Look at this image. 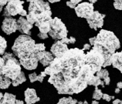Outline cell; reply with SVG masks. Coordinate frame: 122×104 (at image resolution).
Segmentation results:
<instances>
[{"label": "cell", "mask_w": 122, "mask_h": 104, "mask_svg": "<svg viewBox=\"0 0 122 104\" xmlns=\"http://www.w3.org/2000/svg\"><path fill=\"white\" fill-rule=\"evenodd\" d=\"M85 53L77 48L69 49L62 56L54 58L44 72L48 82L59 94L73 95L81 93L88 86L97 71L85 62Z\"/></svg>", "instance_id": "cell-1"}, {"label": "cell", "mask_w": 122, "mask_h": 104, "mask_svg": "<svg viewBox=\"0 0 122 104\" xmlns=\"http://www.w3.org/2000/svg\"><path fill=\"white\" fill-rule=\"evenodd\" d=\"M43 43L36 44L30 35H21L16 38L12 50L14 55L20 59V65L25 69H36L38 66L37 55L40 52L45 51Z\"/></svg>", "instance_id": "cell-2"}, {"label": "cell", "mask_w": 122, "mask_h": 104, "mask_svg": "<svg viewBox=\"0 0 122 104\" xmlns=\"http://www.w3.org/2000/svg\"><path fill=\"white\" fill-rule=\"evenodd\" d=\"M94 46L98 48L104 56L105 63L103 67L111 66V57L121 47L120 41L113 32L102 30L96 36Z\"/></svg>", "instance_id": "cell-3"}, {"label": "cell", "mask_w": 122, "mask_h": 104, "mask_svg": "<svg viewBox=\"0 0 122 104\" xmlns=\"http://www.w3.org/2000/svg\"><path fill=\"white\" fill-rule=\"evenodd\" d=\"M2 58L5 60V65L3 66L2 75L8 77L12 81L15 80L22 73L20 61L10 53H5Z\"/></svg>", "instance_id": "cell-4"}, {"label": "cell", "mask_w": 122, "mask_h": 104, "mask_svg": "<svg viewBox=\"0 0 122 104\" xmlns=\"http://www.w3.org/2000/svg\"><path fill=\"white\" fill-rule=\"evenodd\" d=\"M29 12L26 15V20L33 25L36 23L37 16L46 11L51 10L50 5L48 2L40 1V0H33L29 1Z\"/></svg>", "instance_id": "cell-5"}, {"label": "cell", "mask_w": 122, "mask_h": 104, "mask_svg": "<svg viewBox=\"0 0 122 104\" xmlns=\"http://www.w3.org/2000/svg\"><path fill=\"white\" fill-rule=\"evenodd\" d=\"M85 62L86 64L94 67L97 73L104 66L105 59L102 52L98 48L93 46L90 52L85 54Z\"/></svg>", "instance_id": "cell-6"}, {"label": "cell", "mask_w": 122, "mask_h": 104, "mask_svg": "<svg viewBox=\"0 0 122 104\" xmlns=\"http://www.w3.org/2000/svg\"><path fill=\"white\" fill-rule=\"evenodd\" d=\"M67 34L68 31L62 20L58 17L53 18L50 22V31L49 32L50 36L53 40L59 41L66 38Z\"/></svg>", "instance_id": "cell-7"}, {"label": "cell", "mask_w": 122, "mask_h": 104, "mask_svg": "<svg viewBox=\"0 0 122 104\" xmlns=\"http://www.w3.org/2000/svg\"><path fill=\"white\" fill-rule=\"evenodd\" d=\"M23 1H9L4 9L3 15L5 17H12L20 14L21 16H26L27 12L23 9Z\"/></svg>", "instance_id": "cell-8"}, {"label": "cell", "mask_w": 122, "mask_h": 104, "mask_svg": "<svg viewBox=\"0 0 122 104\" xmlns=\"http://www.w3.org/2000/svg\"><path fill=\"white\" fill-rule=\"evenodd\" d=\"M76 15L80 18H84L86 19L91 17L94 12V5L89 2H81L74 9Z\"/></svg>", "instance_id": "cell-9"}, {"label": "cell", "mask_w": 122, "mask_h": 104, "mask_svg": "<svg viewBox=\"0 0 122 104\" xmlns=\"http://www.w3.org/2000/svg\"><path fill=\"white\" fill-rule=\"evenodd\" d=\"M105 17L104 14L100 13L98 11H94V14L92 15L91 17L86 19V22L89 25L90 28L92 30H97V29L101 28L104 25V18Z\"/></svg>", "instance_id": "cell-10"}, {"label": "cell", "mask_w": 122, "mask_h": 104, "mask_svg": "<svg viewBox=\"0 0 122 104\" xmlns=\"http://www.w3.org/2000/svg\"><path fill=\"white\" fill-rule=\"evenodd\" d=\"M2 30L6 35H11L17 30V20L12 17H5L2 21Z\"/></svg>", "instance_id": "cell-11"}, {"label": "cell", "mask_w": 122, "mask_h": 104, "mask_svg": "<svg viewBox=\"0 0 122 104\" xmlns=\"http://www.w3.org/2000/svg\"><path fill=\"white\" fill-rule=\"evenodd\" d=\"M33 25L30 23L26 19L22 16H20L17 20V30L20 31L22 35H31V30L33 29Z\"/></svg>", "instance_id": "cell-12"}, {"label": "cell", "mask_w": 122, "mask_h": 104, "mask_svg": "<svg viewBox=\"0 0 122 104\" xmlns=\"http://www.w3.org/2000/svg\"><path fill=\"white\" fill-rule=\"evenodd\" d=\"M68 50L69 49H68V46H67V45L63 43L60 40H59V41L55 42V43L53 44V45L51 46L50 51H51V53L53 54V56H55V58H57V57H60V56H62V55Z\"/></svg>", "instance_id": "cell-13"}, {"label": "cell", "mask_w": 122, "mask_h": 104, "mask_svg": "<svg viewBox=\"0 0 122 104\" xmlns=\"http://www.w3.org/2000/svg\"><path fill=\"white\" fill-rule=\"evenodd\" d=\"M37 59L38 61L43 65V66L47 67L49 66L50 63H52L54 59V57L53 56V54L47 51H43L40 52L37 55Z\"/></svg>", "instance_id": "cell-14"}, {"label": "cell", "mask_w": 122, "mask_h": 104, "mask_svg": "<svg viewBox=\"0 0 122 104\" xmlns=\"http://www.w3.org/2000/svg\"><path fill=\"white\" fill-rule=\"evenodd\" d=\"M25 101L26 104H34L40 101V99L36 95V92L34 89L28 88L24 93Z\"/></svg>", "instance_id": "cell-15"}, {"label": "cell", "mask_w": 122, "mask_h": 104, "mask_svg": "<svg viewBox=\"0 0 122 104\" xmlns=\"http://www.w3.org/2000/svg\"><path fill=\"white\" fill-rule=\"evenodd\" d=\"M111 63L114 68H116L122 73V50L112 55L111 57Z\"/></svg>", "instance_id": "cell-16"}, {"label": "cell", "mask_w": 122, "mask_h": 104, "mask_svg": "<svg viewBox=\"0 0 122 104\" xmlns=\"http://www.w3.org/2000/svg\"><path fill=\"white\" fill-rule=\"evenodd\" d=\"M15 100V96L12 93H5L3 96V98L0 100V104H14Z\"/></svg>", "instance_id": "cell-17"}, {"label": "cell", "mask_w": 122, "mask_h": 104, "mask_svg": "<svg viewBox=\"0 0 122 104\" xmlns=\"http://www.w3.org/2000/svg\"><path fill=\"white\" fill-rule=\"evenodd\" d=\"M45 76H46V74L45 73V72H41L40 75H37L36 73H33L29 75V78H30L31 83H34L36 81H39L40 83H43Z\"/></svg>", "instance_id": "cell-18"}, {"label": "cell", "mask_w": 122, "mask_h": 104, "mask_svg": "<svg viewBox=\"0 0 122 104\" xmlns=\"http://www.w3.org/2000/svg\"><path fill=\"white\" fill-rule=\"evenodd\" d=\"M12 84V81L10 79H9L8 77L5 76H0V89H5L9 87Z\"/></svg>", "instance_id": "cell-19"}, {"label": "cell", "mask_w": 122, "mask_h": 104, "mask_svg": "<svg viewBox=\"0 0 122 104\" xmlns=\"http://www.w3.org/2000/svg\"><path fill=\"white\" fill-rule=\"evenodd\" d=\"M88 85L90 86H94L95 87H97L98 86H101L103 88H104L105 87V84L104 83V81H102L100 78L97 77V76H93V78L91 79V80L90 81Z\"/></svg>", "instance_id": "cell-20"}, {"label": "cell", "mask_w": 122, "mask_h": 104, "mask_svg": "<svg viewBox=\"0 0 122 104\" xmlns=\"http://www.w3.org/2000/svg\"><path fill=\"white\" fill-rule=\"evenodd\" d=\"M25 80H26V79H25V76L23 72H22L20 73V75L16 79H15V80L12 81V84L13 86H17L19 85H20V84L23 83L24 82H25Z\"/></svg>", "instance_id": "cell-21"}, {"label": "cell", "mask_w": 122, "mask_h": 104, "mask_svg": "<svg viewBox=\"0 0 122 104\" xmlns=\"http://www.w3.org/2000/svg\"><path fill=\"white\" fill-rule=\"evenodd\" d=\"M57 104H77V100L73 99L71 96L63 97L59 100Z\"/></svg>", "instance_id": "cell-22"}, {"label": "cell", "mask_w": 122, "mask_h": 104, "mask_svg": "<svg viewBox=\"0 0 122 104\" xmlns=\"http://www.w3.org/2000/svg\"><path fill=\"white\" fill-rule=\"evenodd\" d=\"M6 47H7V42L5 40V38L0 35V56L5 54Z\"/></svg>", "instance_id": "cell-23"}, {"label": "cell", "mask_w": 122, "mask_h": 104, "mask_svg": "<svg viewBox=\"0 0 122 104\" xmlns=\"http://www.w3.org/2000/svg\"><path fill=\"white\" fill-rule=\"evenodd\" d=\"M102 96H103V93L102 91L98 89L97 87H95V89H94V94H93V99L94 100H100L101 99H102Z\"/></svg>", "instance_id": "cell-24"}, {"label": "cell", "mask_w": 122, "mask_h": 104, "mask_svg": "<svg viewBox=\"0 0 122 104\" xmlns=\"http://www.w3.org/2000/svg\"><path fill=\"white\" fill-rule=\"evenodd\" d=\"M96 76H97V77H99L100 79H105V78L107 77H109V72L107 69H101L99 72H97V73H96Z\"/></svg>", "instance_id": "cell-25"}, {"label": "cell", "mask_w": 122, "mask_h": 104, "mask_svg": "<svg viewBox=\"0 0 122 104\" xmlns=\"http://www.w3.org/2000/svg\"><path fill=\"white\" fill-rule=\"evenodd\" d=\"M81 2V0H71V1H69L66 2V5L69 6L70 8L71 9H75L76 7V5Z\"/></svg>", "instance_id": "cell-26"}, {"label": "cell", "mask_w": 122, "mask_h": 104, "mask_svg": "<svg viewBox=\"0 0 122 104\" xmlns=\"http://www.w3.org/2000/svg\"><path fill=\"white\" fill-rule=\"evenodd\" d=\"M61 42H62L63 43H64V44H74L75 43H76V39L74 38V37H70V39H68V38H64V39H63L62 40H60Z\"/></svg>", "instance_id": "cell-27"}, {"label": "cell", "mask_w": 122, "mask_h": 104, "mask_svg": "<svg viewBox=\"0 0 122 104\" xmlns=\"http://www.w3.org/2000/svg\"><path fill=\"white\" fill-rule=\"evenodd\" d=\"M114 6L117 10H122V0H116V1H114Z\"/></svg>", "instance_id": "cell-28"}, {"label": "cell", "mask_w": 122, "mask_h": 104, "mask_svg": "<svg viewBox=\"0 0 122 104\" xmlns=\"http://www.w3.org/2000/svg\"><path fill=\"white\" fill-rule=\"evenodd\" d=\"M5 65V60L3 59V58L0 56V76H2V69H3V66Z\"/></svg>", "instance_id": "cell-29"}, {"label": "cell", "mask_w": 122, "mask_h": 104, "mask_svg": "<svg viewBox=\"0 0 122 104\" xmlns=\"http://www.w3.org/2000/svg\"><path fill=\"white\" fill-rule=\"evenodd\" d=\"M102 99L106 100V101H107V102H110L111 100V96L108 95V94H107V93H104V94H103Z\"/></svg>", "instance_id": "cell-30"}, {"label": "cell", "mask_w": 122, "mask_h": 104, "mask_svg": "<svg viewBox=\"0 0 122 104\" xmlns=\"http://www.w3.org/2000/svg\"><path fill=\"white\" fill-rule=\"evenodd\" d=\"M38 37H39L40 39H41V40H46V39H47L48 37H49V35H48V34L41 33V32H40V33L38 34Z\"/></svg>", "instance_id": "cell-31"}, {"label": "cell", "mask_w": 122, "mask_h": 104, "mask_svg": "<svg viewBox=\"0 0 122 104\" xmlns=\"http://www.w3.org/2000/svg\"><path fill=\"white\" fill-rule=\"evenodd\" d=\"M7 3H8L7 1H1V0H0V12H2L3 7H4V5H5Z\"/></svg>", "instance_id": "cell-32"}, {"label": "cell", "mask_w": 122, "mask_h": 104, "mask_svg": "<svg viewBox=\"0 0 122 104\" xmlns=\"http://www.w3.org/2000/svg\"><path fill=\"white\" fill-rule=\"evenodd\" d=\"M95 40H96V36L92 37V38H90V39H89L90 45H93V46H94V43H95Z\"/></svg>", "instance_id": "cell-33"}, {"label": "cell", "mask_w": 122, "mask_h": 104, "mask_svg": "<svg viewBox=\"0 0 122 104\" xmlns=\"http://www.w3.org/2000/svg\"><path fill=\"white\" fill-rule=\"evenodd\" d=\"M90 49H91V45L88 44V43H86L84 45H83V50L84 51V50H89Z\"/></svg>", "instance_id": "cell-34"}, {"label": "cell", "mask_w": 122, "mask_h": 104, "mask_svg": "<svg viewBox=\"0 0 122 104\" xmlns=\"http://www.w3.org/2000/svg\"><path fill=\"white\" fill-rule=\"evenodd\" d=\"M104 83L105 85L108 86L109 84H110V83H111V79H110V77H107V78H105V79H104Z\"/></svg>", "instance_id": "cell-35"}, {"label": "cell", "mask_w": 122, "mask_h": 104, "mask_svg": "<svg viewBox=\"0 0 122 104\" xmlns=\"http://www.w3.org/2000/svg\"><path fill=\"white\" fill-rule=\"evenodd\" d=\"M112 104H121V100L118 99H114V101H113V103H112Z\"/></svg>", "instance_id": "cell-36"}, {"label": "cell", "mask_w": 122, "mask_h": 104, "mask_svg": "<svg viewBox=\"0 0 122 104\" xmlns=\"http://www.w3.org/2000/svg\"><path fill=\"white\" fill-rule=\"evenodd\" d=\"M117 88L118 89H122V82H118L117 83Z\"/></svg>", "instance_id": "cell-37"}, {"label": "cell", "mask_w": 122, "mask_h": 104, "mask_svg": "<svg viewBox=\"0 0 122 104\" xmlns=\"http://www.w3.org/2000/svg\"><path fill=\"white\" fill-rule=\"evenodd\" d=\"M14 104H24V102L22 101V100H18V99H16V100H15V102Z\"/></svg>", "instance_id": "cell-38"}, {"label": "cell", "mask_w": 122, "mask_h": 104, "mask_svg": "<svg viewBox=\"0 0 122 104\" xmlns=\"http://www.w3.org/2000/svg\"><path fill=\"white\" fill-rule=\"evenodd\" d=\"M95 2H97V0H90L89 1V3H91V4H92V5Z\"/></svg>", "instance_id": "cell-39"}, {"label": "cell", "mask_w": 122, "mask_h": 104, "mask_svg": "<svg viewBox=\"0 0 122 104\" xmlns=\"http://www.w3.org/2000/svg\"><path fill=\"white\" fill-rule=\"evenodd\" d=\"M120 91H121L120 89L116 88V89H115V90H114V93H120Z\"/></svg>", "instance_id": "cell-40"}, {"label": "cell", "mask_w": 122, "mask_h": 104, "mask_svg": "<svg viewBox=\"0 0 122 104\" xmlns=\"http://www.w3.org/2000/svg\"><path fill=\"white\" fill-rule=\"evenodd\" d=\"M91 104H99V102L97 101V100H93L92 103H91Z\"/></svg>", "instance_id": "cell-41"}, {"label": "cell", "mask_w": 122, "mask_h": 104, "mask_svg": "<svg viewBox=\"0 0 122 104\" xmlns=\"http://www.w3.org/2000/svg\"><path fill=\"white\" fill-rule=\"evenodd\" d=\"M60 2L59 0H55V1H53V0H50V1H49V2H50V3H55V2Z\"/></svg>", "instance_id": "cell-42"}, {"label": "cell", "mask_w": 122, "mask_h": 104, "mask_svg": "<svg viewBox=\"0 0 122 104\" xmlns=\"http://www.w3.org/2000/svg\"><path fill=\"white\" fill-rule=\"evenodd\" d=\"M3 96H4V95H3V94L2 93V92H0V100H1L3 98Z\"/></svg>", "instance_id": "cell-43"}, {"label": "cell", "mask_w": 122, "mask_h": 104, "mask_svg": "<svg viewBox=\"0 0 122 104\" xmlns=\"http://www.w3.org/2000/svg\"><path fill=\"white\" fill-rule=\"evenodd\" d=\"M83 104H88V103H87V101H86V100H84V101H83Z\"/></svg>", "instance_id": "cell-44"}, {"label": "cell", "mask_w": 122, "mask_h": 104, "mask_svg": "<svg viewBox=\"0 0 122 104\" xmlns=\"http://www.w3.org/2000/svg\"><path fill=\"white\" fill-rule=\"evenodd\" d=\"M77 104H83V103L81 101H77Z\"/></svg>", "instance_id": "cell-45"}, {"label": "cell", "mask_w": 122, "mask_h": 104, "mask_svg": "<svg viewBox=\"0 0 122 104\" xmlns=\"http://www.w3.org/2000/svg\"><path fill=\"white\" fill-rule=\"evenodd\" d=\"M121 104H122V100H121Z\"/></svg>", "instance_id": "cell-46"}]
</instances>
